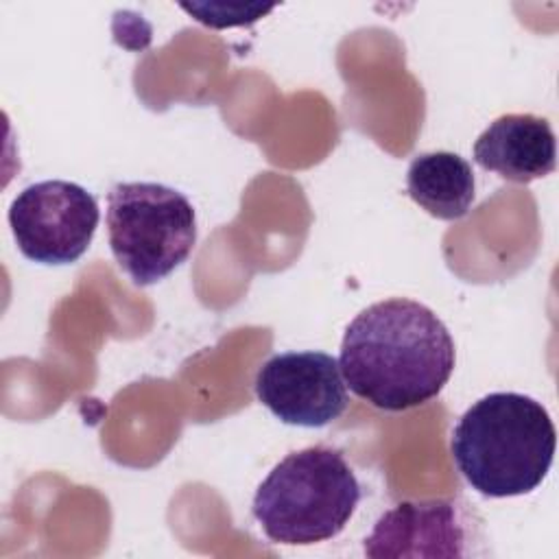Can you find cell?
<instances>
[{
    "label": "cell",
    "mask_w": 559,
    "mask_h": 559,
    "mask_svg": "<svg viewBox=\"0 0 559 559\" xmlns=\"http://www.w3.org/2000/svg\"><path fill=\"white\" fill-rule=\"evenodd\" d=\"M456 362L445 323L424 304L391 297L358 312L341 343L345 386L382 411L430 402L448 384Z\"/></svg>",
    "instance_id": "6da1fadb"
},
{
    "label": "cell",
    "mask_w": 559,
    "mask_h": 559,
    "mask_svg": "<svg viewBox=\"0 0 559 559\" xmlns=\"http://www.w3.org/2000/svg\"><path fill=\"white\" fill-rule=\"evenodd\" d=\"M557 430L546 406L524 393L496 391L456 421L450 452L461 476L483 496L531 493L550 472Z\"/></svg>",
    "instance_id": "7a4b0ae2"
},
{
    "label": "cell",
    "mask_w": 559,
    "mask_h": 559,
    "mask_svg": "<svg viewBox=\"0 0 559 559\" xmlns=\"http://www.w3.org/2000/svg\"><path fill=\"white\" fill-rule=\"evenodd\" d=\"M360 502L343 452L310 445L284 456L253 496V518L275 544L308 546L336 537Z\"/></svg>",
    "instance_id": "3957f363"
},
{
    "label": "cell",
    "mask_w": 559,
    "mask_h": 559,
    "mask_svg": "<svg viewBox=\"0 0 559 559\" xmlns=\"http://www.w3.org/2000/svg\"><path fill=\"white\" fill-rule=\"evenodd\" d=\"M107 234L118 266L151 286L173 273L197 242L192 203L155 181H124L107 192Z\"/></svg>",
    "instance_id": "277c9868"
},
{
    "label": "cell",
    "mask_w": 559,
    "mask_h": 559,
    "mask_svg": "<svg viewBox=\"0 0 559 559\" xmlns=\"http://www.w3.org/2000/svg\"><path fill=\"white\" fill-rule=\"evenodd\" d=\"M100 221L92 192L66 179L26 186L9 207V227L24 258L39 264L76 262Z\"/></svg>",
    "instance_id": "5b68a950"
},
{
    "label": "cell",
    "mask_w": 559,
    "mask_h": 559,
    "mask_svg": "<svg viewBox=\"0 0 559 559\" xmlns=\"http://www.w3.org/2000/svg\"><path fill=\"white\" fill-rule=\"evenodd\" d=\"M253 386L258 400L290 426H328L347 406L338 360L325 352L277 354L258 369Z\"/></svg>",
    "instance_id": "8992f818"
},
{
    "label": "cell",
    "mask_w": 559,
    "mask_h": 559,
    "mask_svg": "<svg viewBox=\"0 0 559 559\" xmlns=\"http://www.w3.org/2000/svg\"><path fill=\"white\" fill-rule=\"evenodd\" d=\"M467 513L456 500H406L384 511L362 542L367 557H463Z\"/></svg>",
    "instance_id": "52a82bcc"
},
{
    "label": "cell",
    "mask_w": 559,
    "mask_h": 559,
    "mask_svg": "<svg viewBox=\"0 0 559 559\" xmlns=\"http://www.w3.org/2000/svg\"><path fill=\"white\" fill-rule=\"evenodd\" d=\"M474 162L515 183H531L557 166L552 127L535 114H504L474 142Z\"/></svg>",
    "instance_id": "ba28073f"
},
{
    "label": "cell",
    "mask_w": 559,
    "mask_h": 559,
    "mask_svg": "<svg viewBox=\"0 0 559 559\" xmlns=\"http://www.w3.org/2000/svg\"><path fill=\"white\" fill-rule=\"evenodd\" d=\"M406 192L430 216L456 221L463 218L474 203V170L459 153H421L408 164Z\"/></svg>",
    "instance_id": "9c48e42d"
}]
</instances>
